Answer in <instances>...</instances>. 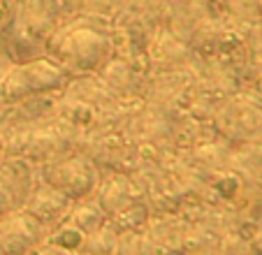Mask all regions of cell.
Segmentation results:
<instances>
[{"mask_svg": "<svg viewBox=\"0 0 262 255\" xmlns=\"http://www.w3.org/2000/svg\"><path fill=\"white\" fill-rule=\"evenodd\" d=\"M112 54V42L107 35L86 24H74L56 30L47 39V56L54 58L68 74L95 72Z\"/></svg>", "mask_w": 262, "mask_h": 255, "instance_id": "6da1fadb", "label": "cell"}, {"mask_svg": "<svg viewBox=\"0 0 262 255\" xmlns=\"http://www.w3.org/2000/svg\"><path fill=\"white\" fill-rule=\"evenodd\" d=\"M70 74L49 56L12 63L0 79V104H16L37 95L58 93L65 89Z\"/></svg>", "mask_w": 262, "mask_h": 255, "instance_id": "7a4b0ae2", "label": "cell"}, {"mask_svg": "<svg viewBox=\"0 0 262 255\" xmlns=\"http://www.w3.org/2000/svg\"><path fill=\"white\" fill-rule=\"evenodd\" d=\"M40 179L72 202L86 200L98 186V172L86 158H65L60 162H54L42 169Z\"/></svg>", "mask_w": 262, "mask_h": 255, "instance_id": "3957f363", "label": "cell"}, {"mask_svg": "<svg viewBox=\"0 0 262 255\" xmlns=\"http://www.w3.org/2000/svg\"><path fill=\"white\" fill-rule=\"evenodd\" d=\"M49 227H45L24 209L0 216V248L5 255H30L49 239Z\"/></svg>", "mask_w": 262, "mask_h": 255, "instance_id": "277c9868", "label": "cell"}, {"mask_svg": "<svg viewBox=\"0 0 262 255\" xmlns=\"http://www.w3.org/2000/svg\"><path fill=\"white\" fill-rule=\"evenodd\" d=\"M35 181L24 160H0V216L24 209Z\"/></svg>", "mask_w": 262, "mask_h": 255, "instance_id": "5b68a950", "label": "cell"}, {"mask_svg": "<svg viewBox=\"0 0 262 255\" xmlns=\"http://www.w3.org/2000/svg\"><path fill=\"white\" fill-rule=\"evenodd\" d=\"M72 206L74 202L70 197H65L63 193H58L56 188H51L49 183H45L37 177L33 190H30L28 200L24 204V211H28L33 218H37L45 227L54 230L65 221V216L70 214Z\"/></svg>", "mask_w": 262, "mask_h": 255, "instance_id": "8992f818", "label": "cell"}, {"mask_svg": "<svg viewBox=\"0 0 262 255\" xmlns=\"http://www.w3.org/2000/svg\"><path fill=\"white\" fill-rule=\"evenodd\" d=\"M16 7H19V0H0V35L12 26L16 16Z\"/></svg>", "mask_w": 262, "mask_h": 255, "instance_id": "52a82bcc", "label": "cell"}, {"mask_svg": "<svg viewBox=\"0 0 262 255\" xmlns=\"http://www.w3.org/2000/svg\"><path fill=\"white\" fill-rule=\"evenodd\" d=\"M12 56H10V51H7V47H5V42H3V35H0V79L5 77V72L12 68Z\"/></svg>", "mask_w": 262, "mask_h": 255, "instance_id": "ba28073f", "label": "cell"}]
</instances>
